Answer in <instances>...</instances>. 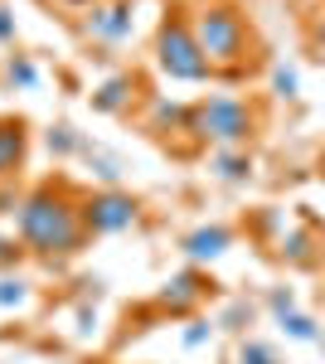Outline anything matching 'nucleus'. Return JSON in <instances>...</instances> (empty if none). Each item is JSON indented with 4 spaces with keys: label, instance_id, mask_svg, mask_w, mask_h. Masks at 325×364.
<instances>
[{
    "label": "nucleus",
    "instance_id": "f257e3e1",
    "mask_svg": "<svg viewBox=\"0 0 325 364\" xmlns=\"http://www.w3.org/2000/svg\"><path fill=\"white\" fill-rule=\"evenodd\" d=\"M20 238L34 252H73L82 238V219L58 195L39 190L20 204Z\"/></svg>",
    "mask_w": 325,
    "mask_h": 364
},
{
    "label": "nucleus",
    "instance_id": "f03ea898",
    "mask_svg": "<svg viewBox=\"0 0 325 364\" xmlns=\"http://www.w3.org/2000/svg\"><path fill=\"white\" fill-rule=\"evenodd\" d=\"M156 54H161V68L175 83H199V78H209V58H204L199 39H194V29L185 25V20H165L161 25Z\"/></svg>",
    "mask_w": 325,
    "mask_h": 364
},
{
    "label": "nucleus",
    "instance_id": "7ed1b4c3",
    "mask_svg": "<svg viewBox=\"0 0 325 364\" xmlns=\"http://www.w3.org/2000/svg\"><path fill=\"white\" fill-rule=\"evenodd\" d=\"M194 39H199V49L204 58H218V63H233V58H243L247 49V25L228 10V5H209L204 15H199V29H194Z\"/></svg>",
    "mask_w": 325,
    "mask_h": 364
},
{
    "label": "nucleus",
    "instance_id": "20e7f679",
    "mask_svg": "<svg viewBox=\"0 0 325 364\" xmlns=\"http://www.w3.org/2000/svg\"><path fill=\"white\" fill-rule=\"evenodd\" d=\"M190 127L199 136L218 141V146H238V141H247V132H252V112H247V102H238V97H209V102L190 117Z\"/></svg>",
    "mask_w": 325,
    "mask_h": 364
},
{
    "label": "nucleus",
    "instance_id": "39448f33",
    "mask_svg": "<svg viewBox=\"0 0 325 364\" xmlns=\"http://www.w3.org/2000/svg\"><path fill=\"white\" fill-rule=\"evenodd\" d=\"M82 224L92 233H122V228L136 224V199L122 195V190H107V195H92L82 204Z\"/></svg>",
    "mask_w": 325,
    "mask_h": 364
},
{
    "label": "nucleus",
    "instance_id": "423d86ee",
    "mask_svg": "<svg viewBox=\"0 0 325 364\" xmlns=\"http://www.w3.org/2000/svg\"><path fill=\"white\" fill-rule=\"evenodd\" d=\"M228 243H233V233L214 224V228H194L190 238H185V252H190V262H214Z\"/></svg>",
    "mask_w": 325,
    "mask_h": 364
},
{
    "label": "nucleus",
    "instance_id": "0eeeda50",
    "mask_svg": "<svg viewBox=\"0 0 325 364\" xmlns=\"http://www.w3.org/2000/svg\"><path fill=\"white\" fill-rule=\"evenodd\" d=\"M87 29H92L97 39H127V34H132V5L92 10V15H87Z\"/></svg>",
    "mask_w": 325,
    "mask_h": 364
},
{
    "label": "nucleus",
    "instance_id": "6e6552de",
    "mask_svg": "<svg viewBox=\"0 0 325 364\" xmlns=\"http://www.w3.org/2000/svg\"><path fill=\"white\" fill-rule=\"evenodd\" d=\"M199 296H204V282H199V272H180V277H175V282L161 291V301H165L170 311H190Z\"/></svg>",
    "mask_w": 325,
    "mask_h": 364
},
{
    "label": "nucleus",
    "instance_id": "1a4fd4ad",
    "mask_svg": "<svg viewBox=\"0 0 325 364\" xmlns=\"http://www.w3.org/2000/svg\"><path fill=\"white\" fill-rule=\"evenodd\" d=\"M20 161H25V127L20 122H0V175H10Z\"/></svg>",
    "mask_w": 325,
    "mask_h": 364
},
{
    "label": "nucleus",
    "instance_id": "9d476101",
    "mask_svg": "<svg viewBox=\"0 0 325 364\" xmlns=\"http://www.w3.org/2000/svg\"><path fill=\"white\" fill-rule=\"evenodd\" d=\"M127 97H132V78H107V83L97 87L92 107H97V112H122V107H127Z\"/></svg>",
    "mask_w": 325,
    "mask_h": 364
},
{
    "label": "nucleus",
    "instance_id": "9b49d317",
    "mask_svg": "<svg viewBox=\"0 0 325 364\" xmlns=\"http://www.w3.org/2000/svg\"><path fill=\"white\" fill-rule=\"evenodd\" d=\"M214 170L223 175V180H243V175H247V156H238V151H223V156L214 161Z\"/></svg>",
    "mask_w": 325,
    "mask_h": 364
},
{
    "label": "nucleus",
    "instance_id": "f8f14e48",
    "mask_svg": "<svg viewBox=\"0 0 325 364\" xmlns=\"http://www.w3.org/2000/svg\"><path fill=\"white\" fill-rule=\"evenodd\" d=\"M10 83L15 87H34L39 83V68H34L29 58H10Z\"/></svg>",
    "mask_w": 325,
    "mask_h": 364
},
{
    "label": "nucleus",
    "instance_id": "ddd939ff",
    "mask_svg": "<svg viewBox=\"0 0 325 364\" xmlns=\"http://www.w3.org/2000/svg\"><path fill=\"white\" fill-rule=\"evenodd\" d=\"M49 151H54V156H68V151H78V136H73V127H54V132H49Z\"/></svg>",
    "mask_w": 325,
    "mask_h": 364
},
{
    "label": "nucleus",
    "instance_id": "4468645a",
    "mask_svg": "<svg viewBox=\"0 0 325 364\" xmlns=\"http://www.w3.org/2000/svg\"><path fill=\"white\" fill-rule=\"evenodd\" d=\"M282 326H287V336H297V340H316V326H311L306 316H297V311H287Z\"/></svg>",
    "mask_w": 325,
    "mask_h": 364
},
{
    "label": "nucleus",
    "instance_id": "2eb2a0df",
    "mask_svg": "<svg viewBox=\"0 0 325 364\" xmlns=\"http://www.w3.org/2000/svg\"><path fill=\"white\" fill-rule=\"evenodd\" d=\"M25 301V282L20 277H0V306H20Z\"/></svg>",
    "mask_w": 325,
    "mask_h": 364
},
{
    "label": "nucleus",
    "instance_id": "dca6fc26",
    "mask_svg": "<svg viewBox=\"0 0 325 364\" xmlns=\"http://www.w3.org/2000/svg\"><path fill=\"white\" fill-rule=\"evenodd\" d=\"M282 252L297 257V262H306V257H311V238H306V233H292V238H282Z\"/></svg>",
    "mask_w": 325,
    "mask_h": 364
},
{
    "label": "nucleus",
    "instance_id": "f3484780",
    "mask_svg": "<svg viewBox=\"0 0 325 364\" xmlns=\"http://www.w3.org/2000/svg\"><path fill=\"white\" fill-rule=\"evenodd\" d=\"M238 364H277V355H272L267 345H243V355H238Z\"/></svg>",
    "mask_w": 325,
    "mask_h": 364
},
{
    "label": "nucleus",
    "instance_id": "a211bd4d",
    "mask_svg": "<svg viewBox=\"0 0 325 364\" xmlns=\"http://www.w3.org/2000/svg\"><path fill=\"white\" fill-rule=\"evenodd\" d=\"M272 83H277L282 97H297V73H292V68H277V78H272Z\"/></svg>",
    "mask_w": 325,
    "mask_h": 364
},
{
    "label": "nucleus",
    "instance_id": "6ab92c4d",
    "mask_svg": "<svg viewBox=\"0 0 325 364\" xmlns=\"http://www.w3.org/2000/svg\"><path fill=\"white\" fill-rule=\"evenodd\" d=\"M156 122H161V127H180V122H185V112H180V107H156Z\"/></svg>",
    "mask_w": 325,
    "mask_h": 364
},
{
    "label": "nucleus",
    "instance_id": "aec40b11",
    "mask_svg": "<svg viewBox=\"0 0 325 364\" xmlns=\"http://www.w3.org/2000/svg\"><path fill=\"white\" fill-rule=\"evenodd\" d=\"M10 39H15V15L0 5V44H10Z\"/></svg>",
    "mask_w": 325,
    "mask_h": 364
},
{
    "label": "nucleus",
    "instance_id": "412c9836",
    "mask_svg": "<svg viewBox=\"0 0 325 364\" xmlns=\"http://www.w3.org/2000/svg\"><path fill=\"white\" fill-rule=\"evenodd\" d=\"M272 311L287 316V311H292V291H272Z\"/></svg>",
    "mask_w": 325,
    "mask_h": 364
},
{
    "label": "nucleus",
    "instance_id": "4be33fe9",
    "mask_svg": "<svg viewBox=\"0 0 325 364\" xmlns=\"http://www.w3.org/2000/svg\"><path fill=\"white\" fill-rule=\"evenodd\" d=\"M204 340H209V326H194V331H185V345H190V350H194V345H204Z\"/></svg>",
    "mask_w": 325,
    "mask_h": 364
},
{
    "label": "nucleus",
    "instance_id": "5701e85b",
    "mask_svg": "<svg viewBox=\"0 0 325 364\" xmlns=\"http://www.w3.org/2000/svg\"><path fill=\"white\" fill-rule=\"evenodd\" d=\"M10 209H15V195H10V190H0V214H10Z\"/></svg>",
    "mask_w": 325,
    "mask_h": 364
},
{
    "label": "nucleus",
    "instance_id": "b1692460",
    "mask_svg": "<svg viewBox=\"0 0 325 364\" xmlns=\"http://www.w3.org/2000/svg\"><path fill=\"white\" fill-rule=\"evenodd\" d=\"M0 262H15V243H0Z\"/></svg>",
    "mask_w": 325,
    "mask_h": 364
},
{
    "label": "nucleus",
    "instance_id": "393cba45",
    "mask_svg": "<svg viewBox=\"0 0 325 364\" xmlns=\"http://www.w3.org/2000/svg\"><path fill=\"white\" fill-rule=\"evenodd\" d=\"M316 39H321V44H325V20H321V34H316Z\"/></svg>",
    "mask_w": 325,
    "mask_h": 364
}]
</instances>
